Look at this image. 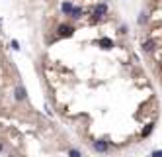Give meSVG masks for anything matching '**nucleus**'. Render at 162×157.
Wrapping results in <instances>:
<instances>
[{
	"mask_svg": "<svg viewBox=\"0 0 162 157\" xmlns=\"http://www.w3.org/2000/svg\"><path fill=\"white\" fill-rule=\"evenodd\" d=\"M0 151H2V143H0Z\"/></svg>",
	"mask_w": 162,
	"mask_h": 157,
	"instance_id": "14",
	"label": "nucleus"
},
{
	"mask_svg": "<svg viewBox=\"0 0 162 157\" xmlns=\"http://www.w3.org/2000/svg\"><path fill=\"white\" fill-rule=\"evenodd\" d=\"M106 14H107V4H106V2H98V4L94 6V12H92V20L98 22V20L104 18Z\"/></svg>",
	"mask_w": 162,
	"mask_h": 157,
	"instance_id": "1",
	"label": "nucleus"
},
{
	"mask_svg": "<svg viewBox=\"0 0 162 157\" xmlns=\"http://www.w3.org/2000/svg\"><path fill=\"white\" fill-rule=\"evenodd\" d=\"M154 47H156V43H154V41H145V45H143V49H145V51H147V53H150V51H152V49H154Z\"/></svg>",
	"mask_w": 162,
	"mask_h": 157,
	"instance_id": "7",
	"label": "nucleus"
},
{
	"mask_svg": "<svg viewBox=\"0 0 162 157\" xmlns=\"http://www.w3.org/2000/svg\"><path fill=\"white\" fill-rule=\"evenodd\" d=\"M152 130H154V126H152V124H148V126H147V128H145V130H143V138H147V136H148V134H150V132H152Z\"/></svg>",
	"mask_w": 162,
	"mask_h": 157,
	"instance_id": "9",
	"label": "nucleus"
},
{
	"mask_svg": "<svg viewBox=\"0 0 162 157\" xmlns=\"http://www.w3.org/2000/svg\"><path fill=\"white\" fill-rule=\"evenodd\" d=\"M154 155H162V151H154Z\"/></svg>",
	"mask_w": 162,
	"mask_h": 157,
	"instance_id": "13",
	"label": "nucleus"
},
{
	"mask_svg": "<svg viewBox=\"0 0 162 157\" xmlns=\"http://www.w3.org/2000/svg\"><path fill=\"white\" fill-rule=\"evenodd\" d=\"M72 6H74V4L71 2V0H67V2H63V6H61V12H63V14H68V12L72 10Z\"/></svg>",
	"mask_w": 162,
	"mask_h": 157,
	"instance_id": "6",
	"label": "nucleus"
},
{
	"mask_svg": "<svg viewBox=\"0 0 162 157\" xmlns=\"http://www.w3.org/2000/svg\"><path fill=\"white\" fill-rule=\"evenodd\" d=\"M10 47H12V49H16V51H18V49H20V43H18V41L14 39L12 43H10Z\"/></svg>",
	"mask_w": 162,
	"mask_h": 157,
	"instance_id": "10",
	"label": "nucleus"
},
{
	"mask_svg": "<svg viewBox=\"0 0 162 157\" xmlns=\"http://www.w3.org/2000/svg\"><path fill=\"white\" fill-rule=\"evenodd\" d=\"M100 45H104L106 49H110V47L113 45V41H111V39H107V37H106V39H102V41H100Z\"/></svg>",
	"mask_w": 162,
	"mask_h": 157,
	"instance_id": "8",
	"label": "nucleus"
},
{
	"mask_svg": "<svg viewBox=\"0 0 162 157\" xmlns=\"http://www.w3.org/2000/svg\"><path fill=\"white\" fill-rule=\"evenodd\" d=\"M94 149L98 151V153H106V151L110 149V143H107L106 139H96V142H94Z\"/></svg>",
	"mask_w": 162,
	"mask_h": 157,
	"instance_id": "2",
	"label": "nucleus"
},
{
	"mask_svg": "<svg viewBox=\"0 0 162 157\" xmlns=\"http://www.w3.org/2000/svg\"><path fill=\"white\" fill-rule=\"evenodd\" d=\"M72 31H74L72 26H59L57 34H59V37H68V35H72Z\"/></svg>",
	"mask_w": 162,
	"mask_h": 157,
	"instance_id": "3",
	"label": "nucleus"
},
{
	"mask_svg": "<svg viewBox=\"0 0 162 157\" xmlns=\"http://www.w3.org/2000/svg\"><path fill=\"white\" fill-rule=\"evenodd\" d=\"M14 96H16V100H24L25 98V89L21 85L16 86V90H14Z\"/></svg>",
	"mask_w": 162,
	"mask_h": 157,
	"instance_id": "5",
	"label": "nucleus"
},
{
	"mask_svg": "<svg viewBox=\"0 0 162 157\" xmlns=\"http://www.w3.org/2000/svg\"><path fill=\"white\" fill-rule=\"evenodd\" d=\"M68 155H72V157H78V155H80V151H78V149H71V151H68Z\"/></svg>",
	"mask_w": 162,
	"mask_h": 157,
	"instance_id": "11",
	"label": "nucleus"
},
{
	"mask_svg": "<svg viewBox=\"0 0 162 157\" xmlns=\"http://www.w3.org/2000/svg\"><path fill=\"white\" fill-rule=\"evenodd\" d=\"M82 14H84V10L80 8V6H72V10L68 12V16H71L72 20H80V18H82Z\"/></svg>",
	"mask_w": 162,
	"mask_h": 157,
	"instance_id": "4",
	"label": "nucleus"
},
{
	"mask_svg": "<svg viewBox=\"0 0 162 157\" xmlns=\"http://www.w3.org/2000/svg\"><path fill=\"white\" fill-rule=\"evenodd\" d=\"M145 22H147V14H143L141 18H139V24H145Z\"/></svg>",
	"mask_w": 162,
	"mask_h": 157,
	"instance_id": "12",
	"label": "nucleus"
}]
</instances>
